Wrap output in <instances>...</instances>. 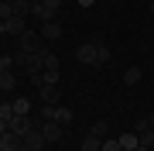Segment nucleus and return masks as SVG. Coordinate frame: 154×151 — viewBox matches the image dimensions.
<instances>
[{
    "mask_svg": "<svg viewBox=\"0 0 154 151\" xmlns=\"http://www.w3.org/2000/svg\"><path fill=\"white\" fill-rule=\"evenodd\" d=\"M34 127H38V124H34L31 120V113H14V117L11 120H7V131H14V134H28V131H34Z\"/></svg>",
    "mask_w": 154,
    "mask_h": 151,
    "instance_id": "f257e3e1",
    "label": "nucleus"
},
{
    "mask_svg": "<svg viewBox=\"0 0 154 151\" xmlns=\"http://www.w3.org/2000/svg\"><path fill=\"white\" fill-rule=\"evenodd\" d=\"M41 41H45L41 34H34V31H24L21 38H17V45H21V52H45V48H41Z\"/></svg>",
    "mask_w": 154,
    "mask_h": 151,
    "instance_id": "f03ea898",
    "label": "nucleus"
},
{
    "mask_svg": "<svg viewBox=\"0 0 154 151\" xmlns=\"http://www.w3.org/2000/svg\"><path fill=\"white\" fill-rule=\"evenodd\" d=\"M38 131L45 134V141L51 144V141H58V137H62V131H65V127H62L58 120H41V124H38Z\"/></svg>",
    "mask_w": 154,
    "mask_h": 151,
    "instance_id": "7ed1b4c3",
    "label": "nucleus"
},
{
    "mask_svg": "<svg viewBox=\"0 0 154 151\" xmlns=\"http://www.w3.org/2000/svg\"><path fill=\"white\" fill-rule=\"evenodd\" d=\"M0 31H4V34H14V38H21V34L28 31V24H24V17H11V21H0Z\"/></svg>",
    "mask_w": 154,
    "mask_h": 151,
    "instance_id": "20e7f679",
    "label": "nucleus"
},
{
    "mask_svg": "<svg viewBox=\"0 0 154 151\" xmlns=\"http://www.w3.org/2000/svg\"><path fill=\"white\" fill-rule=\"evenodd\" d=\"M75 62H82V65H96V45H79V48H75Z\"/></svg>",
    "mask_w": 154,
    "mask_h": 151,
    "instance_id": "39448f33",
    "label": "nucleus"
},
{
    "mask_svg": "<svg viewBox=\"0 0 154 151\" xmlns=\"http://www.w3.org/2000/svg\"><path fill=\"white\" fill-rule=\"evenodd\" d=\"M38 34H41V38H48V41H58V38H62V24H58V21H45Z\"/></svg>",
    "mask_w": 154,
    "mask_h": 151,
    "instance_id": "423d86ee",
    "label": "nucleus"
},
{
    "mask_svg": "<svg viewBox=\"0 0 154 151\" xmlns=\"http://www.w3.org/2000/svg\"><path fill=\"white\" fill-rule=\"evenodd\" d=\"M21 134H14V131H7V134H0V151H17L21 148Z\"/></svg>",
    "mask_w": 154,
    "mask_h": 151,
    "instance_id": "0eeeda50",
    "label": "nucleus"
},
{
    "mask_svg": "<svg viewBox=\"0 0 154 151\" xmlns=\"http://www.w3.org/2000/svg\"><path fill=\"white\" fill-rule=\"evenodd\" d=\"M24 144H28L31 151H41L45 144H48V141H45V134H41L38 127H34V131H28V134H24Z\"/></svg>",
    "mask_w": 154,
    "mask_h": 151,
    "instance_id": "6e6552de",
    "label": "nucleus"
},
{
    "mask_svg": "<svg viewBox=\"0 0 154 151\" xmlns=\"http://www.w3.org/2000/svg\"><path fill=\"white\" fill-rule=\"evenodd\" d=\"M116 141H120V151H134V148L140 144V141H137V131H127V134H120Z\"/></svg>",
    "mask_w": 154,
    "mask_h": 151,
    "instance_id": "1a4fd4ad",
    "label": "nucleus"
},
{
    "mask_svg": "<svg viewBox=\"0 0 154 151\" xmlns=\"http://www.w3.org/2000/svg\"><path fill=\"white\" fill-rule=\"evenodd\" d=\"M41 103H58L62 100V93H58V86H41Z\"/></svg>",
    "mask_w": 154,
    "mask_h": 151,
    "instance_id": "9d476101",
    "label": "nucleus"
},
{
    "mask_svg": "<svg viewBox=\"0 0 154 151\" xmlns=\"http://www.w3.org/2000/svg\"><path fill=\"white\" fill-rule=\"evenodd\" d=\"M14 86H17V76H14V69H11V72L0 76V93H11Z\"/></svg>",
    "mask_w": 154,
    "mask_h": 151,
    "instance_id": "9b49d317",
    "label": "nucleus"
},
{
    "mask_svg": "<svg viewBox=\"0 0 154 151\" xmlns=\"http://www.w3.org/2000/svg\"><path fill=\"white\" fill-rule=\"evenodd\" d=\"M140 76H144V72H140V65H130V69L123 72V83H127V86H137V83H140Z\"/></svg>",
    "mask_w": 154,
    "mask_h": 151,
    "instance_id": "f8f14e48",
    "label": "nucleus"
},
{
    "mask_svg": "<svg viewBox=\"0 0 154 151\" xmlns=\"http://www.w3.org/2000/svg\"><path fill=\"white\" fill-rule=\"evenodd\" d=\"M99 148H103V137H96V134L82 137V151H99Z\"/></svg>",
    "mask_w": 154,
    "mask_h": 151,
    "instance_id": "ddd939ff",
    "label": "nucleus"
},
{
    "mask_svg": "<svg viewBox=\"0 0 154 151\" xmlns=\"http://www.w3.org/2000/svg\"><path fill=\"white\" fill-rule=\"evenodd\" d=\"M55 120L62 124V127H65V124H72V110H69V106H58V103H55Z\"/></svg>",
    "mask_w": 154,
    "mask_h": 151,
    "instance_id": "4468645a",
    "label": "nucleus"
},
{
    "mask_svg": "<svg viewBox=\"0 0 154 151\" xmlns=\"http://www.w3.org/2000/svg\"><path fill=\"white\" fill-rule=\"evenodd\" d=\"M137 141L144 148H154V127H144V131H137Z\"/></svg>",
    "mask_w": 154,
    "mask_h": 151,
    "instance_id": "2eb2a0df",
    "label": "nucleus"
},
{
    "mask_svg": "<svg viewBox=\"0 0 154 151\" xmlns=\"http://www.w3.org/2000/svg\"><path fill=\"white\" fill-rule=\"evenodd\" d=\"M89 134H96V137H103V141H106V134H110V124H106V120H96L93 127H89Z\"/></svg>",
    "mask_w": 154,
    "mask_h": 151,
    "instance_id": "dca6fc26",
    "label": "nucleus"
},
{
    "mask_svg": "<svg viewBox=\"0 0 154 151\" xmlns=\"http://www.w3.org/2000/svg\"><path fill=\"white\" fill-rule=\"evenodd\" d=\"M41 69H45V72H58V58L45 52V58H41Z\"/></svg>",
    "mask_w": 154,
    "mask_h": 151,
    "instance_id": "f3484780",
    "label": "nucleus"
},
{
    "mask_svg": "<svg viewBox=\"0 0 154 151\" xmlns=\"http://www.w3.org/2000/svg\"><path fill=\"white\" fill-rule=\"evenodd\" d=\"M14 14H17V17L31 14V0H14Z\"/></svg>",
    "mask_w": 154,
    "mask_h": 151,
    "instance_id": "a211bd4d",
    "label": "nucleus"
},
{
    "mask_svg": "<svg viewBox=\"0 0 154 151\" xmlns=\"http://www.w3.org/2000/svg\"><path fill=\"white\" fill-rule=\"evenodd\" d=\"M110 62V48L106 45H96V65H106Z\"/></svg>",
    "mask_w": 154,
    "mask_h": 151,
    "instance_id": "6ab92c4d",
    "label": "nucleus"
},
{
    "mask_svg": "<svg viewBox=\"0 0 154 151\" xmlns=\"http://www.w3.org/2000/svg\"><path fill=\"white\" fill-rule=\"evenodd\" d=\"M14 110H17V113H31V100L17 96V100H14Z\"/></svg>",
    "mask_w": 154,
    "mask_h": 151,
    "instance_id": "aec40b11",
    "label": "nucleus"
},
{
    "mask_svg": "<svg viewBox=\"0 0 154 151\" xmlns=\"http://www.w3.org/2000/svg\"><path fill=\"white\" fill-rule=\"evenodd\" d=\"M14 113H17V110H14V103H0V120H11Z\"/></svg>",
    "mask_w": 154,
    "mask_h": 151,
    "instance_id": "412c9836",
    "label": "nucleus"
},
{
    "mask_svg": "<svg viewBox=\"0 0 154 151\" xmlns=\"http://www.w3.org/2000/svg\"><path fill=\"white\" fill-rule=\"evenodd\" d=\"M99 151H120V141H116V137H106V141H103V148H99Z\"/></svg>",
    "mask_w": 154,
    "mask_h": 151,
    "instance_id": "4be33fe9",
    "label": "nucleus"
},
{
    "mask_svg": "<svg viewBox=\"0 0 154 151\" xmlns=\"http://www.w3.org/2000/svg\"><path fill=\"white\" fill-rule=\"evenodd\" d=\"M0 69L11 72V69H14V55H0Z\"/></svg>",
    "mask_w": 154,
    "mask_h": 151,
    "instance_id": "5701e85b",
    "label": "nucleus"
},
{
    "mask_svg": "<svg viewBox=\"0 0 154 151\" xmlns=\"http://www.w3.org/2000/svg\"><path fill=\"white\" fill-rule=\"evenodd\" d=\"M41 4L48 7V11H55V14H58V7H62V0H41Z\"/></svg>",
    "mask_w": 154,
    "mask_h": 151,
    "instance_id": "b1692460",
    "label": "nucleus"
},
{
    "mask_svg": "<svg viewBox=\"0 0 154 151\" xmlns=\"http://www.w3.org/2000/svg\"><path fill=\"white\" fill-rule=\"evenodd\" d=\"M0 134H7V120H0Z\"/></svg>",
    "mask_w": 154,
    "mask_h": 151,
    "instance_id": "393cba45",
    "label": "nucleus"
},
{
    "mask_svg": "<svg viewBox=\"0 0 154 151\" xmlns=\"http://www.w3.org/2000/svg\"><path fill=\"white\" fill-rule=\"evenodd\" d=\"M79 4H82V7H93V4H96V0H79Z\"/></svg>",
    "mask_w": 154,
    "mask_h": 151,
    "instance_id": "a878e982",
    "label": "nucleus"
},
{
    "mask_svg": "<svg viewBox=\"0 0 154 151\" xmlns=\"http://www.w3.org/2000/svg\"><path fill=\"white\" fill-rule=\"evenodd\" d=\"M134 151H154V148H144V144H137V148H134Z\"/></svg>",
    "mask_w": 154,
    "mask_h": 151,
    "instance_id": "bb28decb",
    "label": "nucleus"
},
{
    "mask_svg": "<svg viewBox=\"0 0 154 151\" xmlns=\"http://www.w3.org/2000/svg\"><path fill=\"white\" fill-rule=\"evenodd\" d=\"M17 151H31V148H28V144H24V141H21V148H17Z\"/></svg>",
    "mask_w": 154,
    "mask_h": 151,
    "instance_id": "cd10ccee",
    "label": "nucleus"
},
{
    "mask_svg": "<svg viewBox=\"0 0 154 151\" xmlns=\"http://www.w3.org/2000/svg\"><path fill=\"white\" fill-rule=\"evenodd\" d=\"M147 120H151V127H154V113H151V117H147Z\"/></svg>",
    "mask_w": 154,
    "mask_h": 151,
    "instance_id": "c85d7f7f",
    "label": "nucleus"
},
{
    "mask_svg": "<svg viewBox=\"0 0 154 151\" xmlns=\"http://www.w3.org/2000/svg\"><path fill=\"white\" fill-rule=\"evenodd\" d=\"M0 103H4V93H0Z\"/></svg>",
    "mask_w": 154,
    "mask_h": 151,
    "instance_id": "c756f323",
    "label": "nucleus"
},
{
    "mask_svg": "<svg viewBox=\"0 0 154 151\" xmlns=\"http://www.w3.org/2000/svg\"><path fill=\"white\" fill-rule=\"evenodd\" d=\"M0 76H4V69H0Z\"/></svg>",
    "mask_w": 154,
    "mask_h": 151,
    "instance_id": "7c9ffc66",
    "label": "nucleus"
}]
</instances>
